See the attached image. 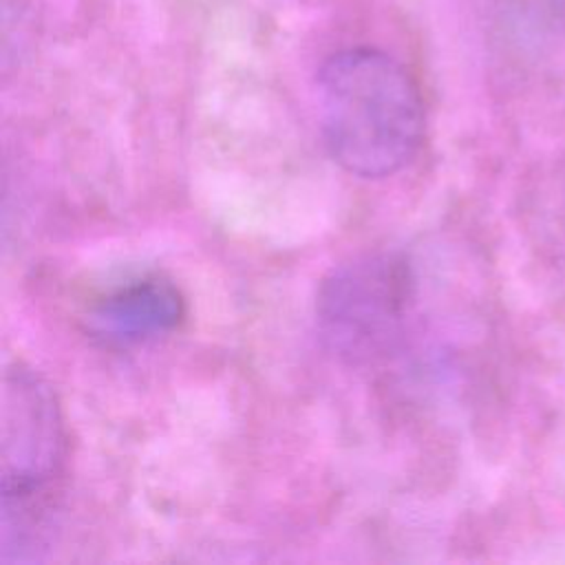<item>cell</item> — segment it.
<instances>
[{
    "instance_id": "4",
    "label": "cell",
    "mask_w": 565,
    "mask_h": 565,
    "mask_svg": "<svg viewBox=\"0 0 565 565\" xmlns=\"http://www.w3.org/2000/svg\"><path fill=\"white\" fill-rule=\"evenodd\" d=\"M183 318L181 289L161 274H146L99 296L88 309L86 327L104 347L130 349L170 335Z\"/></svg>"
},
{
    "instance_id": "1",
    "label": "cell",
    "mask_w": 565,
    "mask_h": 565,
    "mask_svg": "<svg viewBox=\"0 0 565 565\" xmlns=\"http://www.w3.org/2000/svg\"><path fill=\"white\" fill-rule=\"evenodd\" d=\"M318 117L331 159L360 179L397 174L415 159L426 135L417 79L399 60L371 46L324 60Z\"/></svg>"
},
{
    "instance_id": "2",
    "label": "cell",
    "mask_w": 565,
    "mask_h": 565,
    "mask_svg": "<svg viewBox=\"0 0 565 565\" xmlns=\"http://www.w3.org/2000/svg\"><path fill=\"white\" fill-rule=\"evenodd\" d=\"M0 441V558L40 561L64 492L68 430L53 386L22 362L4 371Z\"/></svg>"
},
{
    "instance_id": "3",
    "label": "cell",
    "mask_w": 565,
    "mask_h": 565,
    "mask_svg": "<svg viewBox=\"0 0 565 565\" xmlns=\"http://www.w3.org/2000/svg\"><path fill=\"white\" fill-rule=\"evenodd\" d=\"M411 265L397 254H366L335 267L316 296L324 344L353 364L386 355L413 302Z\"/></svg>"
}]
</instances>
